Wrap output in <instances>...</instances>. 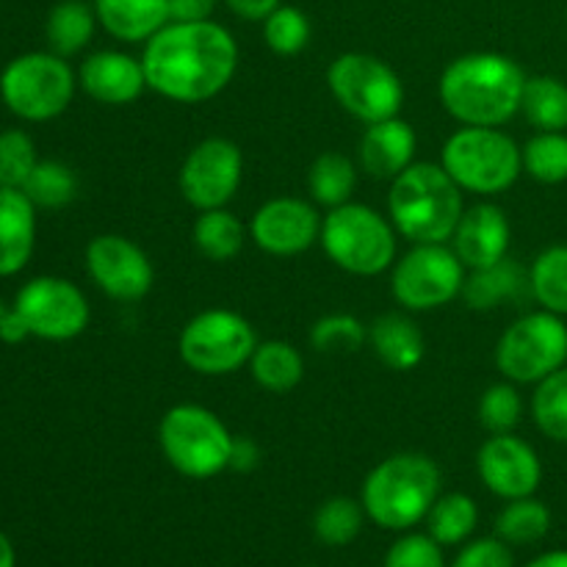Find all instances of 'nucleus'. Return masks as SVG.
Returning <instances> with one entry per match:
<instances>
[{
  "instance_id": "1",
  "label": "nucleus",
  "mask_w": 567,
  "mask_h": 567,
  "mask_svg": "<svg viewBox=\"0 0 567 567\" xmlns=\"http://www.w3.org/2000/svg\"><path fill=\"white\" fill-rule=\"evenodd\" d=\"M147 86L175 103H205L233 81L238 44L225 25L166 22L142 53Z\"/></svg>"
},
{
  "instance_id": "2",
  "label": "nucleus",
  "mask_w": 567,
  "mask_h": 567,
  "mask_svg": "<svg viewBox=\"0 0 567 567\" xmlns=\"http://www.w3.org/2000/svg\"><path fill=\"white\" fill-rule=\"evenodd\" d=\"M526 75L509 55L468 53L441 75V103L468 127H502L520 111Z\"/></svg>"
},
{
  "instance_id": "3",
  "label": "nucleus",
  "mask_w": 567,
  "mask_h": 567,
  "mask_svg": "<svg viewBox=\"0 0 567 567\" xmlns=\"http://www.w3.org/2000/svg\"><path fill=\"white\" fill-rule=\"evenodd\" d=\"M463 214V188L441 164L419 161L393 177L391 194H388V216L399 236L408 241H452Z\"/></svg>"
},
{
  "instance_id": "4",
  "label": "nucleus",
  "mask_w": 567,
  "mask_h": 567,
  "mask_svg": "<svg viewBox=\"0 0 567 567\" xmlns=\"http://www.w3.org/2000/svg\"><path fill=\"white\" fill-rule=\"evenodd\" d=\"M441 498V468L426 454L404 452L382 460L363 482V509L377 526L413 529Z\"/></svg>"
},
{
  "instance_id": "5",
  "label": "nucleus",
  "mask_w": 567,
  "mask_h": 567,
  "mask_svg": "<svg viewBox=\"0 0 567 567\" xmlns=\"http://www.w3.org/2000/svg\"><path fill=\"white\" fill-rule=\"evenodd\" d=\"M321 247L338 269L354 277H374L396 260V227L363 203L332 208L321 219Z\"/></svg>"
},
{
  "instance_id": "6",
  "label": "nucleus",
  "mask_w": 567,
  "mask_h": 567,
  "mask_svg": "<svg viewBox=\"0 0 567 567\" xmlns=\"http://www.w3.org/2000/svg\"><path fill=\"white\" fill-rule=\"evenodd\" d=\"M441 166L463 192L502 194L524 172V155L498 127H460L443 144Z\"/></svg>"
},
{
  "instance_id": "7",
  "label": "nucleus",
  "mask_w": 567,
  "mask_h": 567,
  "mask_svg": "<svg viewBox=\"0 0 567 567\" xmlns=\"http://www.w3.org/2000/svg\"><path fill=\"white\" fill-rule=\"evenodd\" d=\"M161 452L188 480H210L230 468L233 441L221 419L199 404H175L158 426Z\"/></svg>"
},
{
  "instance_id": "8",
  "label": "nucleus",
  "mask_w": 567,
  "mask_h": 567,
  "mask_svg": "<svg viewBox=\"0 0 567 567\" xmlns=\"http://www.w3.org/2000/svg\"><path fill=\"white\" fill-rule=\"evenodd\" d=\"M567 360V324L563 316L535 310L520 316L496 343V369L518 385H537Z\"/></svg>"
},
{
  "instance_id": "9",
  "label": "nucleus",
  "mask_w": 567,
  "mask_h": 567,
  "mask_svg": "<svg viewBox=\"0 0 567 567\" xmlns=\"http://www.w3.org/2000/svg\"><path fill=\"white\" fill-rule=\"evenodd\" d=\"M258 336L244 316L233 310H203L181 332V360L203 377H225L249 363Z\"/></svg>"
},
{
  "instance_id": "10",
  "label": "nucleus",
  "mask_w": 567,
  "mask_h": 567,
  "mask_svg": "<svg viewBox=\"0 0 567 567\" xmlns=\"http://www.w3.org/2000/svg\"><path fill=\"white\" fill-rule=\"evenodd\" d=\"M3 103L28 122H44L64 114L75 94V75L55 53H25L0 75Z\"/></svg>"
},
{
  "instance_id": "11",
  "label": "nucleus",
  "mask_w": 567,
  "mask_h": 567,
  "mask_svg": "<svg viewBox=\"0 0 567 567\" xmlns=\"http://www.w3.org/2000/svg\"><path fill=\"white\" fill-rule=\"evenodd\" d=\"M327 83L341 109L360 122L391 120L404 103V86L396 72L369 53H343L327 70Z\"/></svg>"
},
{
  "instance_id": "12",
  "label": "nucleus",
  "mask_w": 567,
  "mask_h": 567,
  "mask_svg": "<svg viewBox=\"0 0 567 567\" xmlns=\"http://www.w3.org/2000/svg\"><path fill=\"white\" fill-rule=\"evenodd\" d=\"M465 266L446 244H415L391 275V291L408 310H437L463 293Z\"/></svg>"
},
{
  "instance_id": "13",
  "label": "nucleus",
  "mask_w": 567,
  "mask_h": 567,
  "mask_svg": "<svg viewBox=\"0 0 567 567\" xmlns=\"http://www.w3.org/2000/svg\"><path fill=\"white\" fill-rule=\"evenodd\" d=\"M244 155L236 142L210 136L192 147L181 166V194L192 208L203 210L225 208L241 186Z\"/></svg>"
},
{
  "instance_id": "14",
  "label": "nucleus",
  "mask_w": 567,
  "mask_h": 567,
  "mask_svg": "<svg viewBox=\"0 0 567 567\" xmlns=\"http://www.w3.org/2000/svg\"><path fill=\"white\" fill-rule=\"evenodd\" d=\"M31 336L44 341H70L89 324V305L81 288L64 277H37L20 288L14 302Z\"/></svg>"
},
{
  "instance_id": "15",
  "label": "nucleus",
  "mask_w": 567,
  "mask_h": 567,
  "mask_svg": "<svg viewBox=\"0 0 567 567\" xmlns=\"http://www.w3.org/2000/svg\"><path fill=\"white\" fill-rule=\"evenodd\" d=\"M86 269L103 293L120 302H138L150 293L155 280L147 252L131 238L105 233L89 241Z\"/></svg>"
},
{
  "instance_id": "16",
  "label": "nucleus",
  "mask_w": 567,
  "mask_h": 567,
  "mask_svg": "<svg viewBox=\"0 0 567 567\" xmlns=\"http://www.w3.org/2000/svg\"><path fill=\"white\" fill-rule=\"evenodd\" d=\"M321 236V216L308 199L275 197L255 210L249 238L277 258H291L313 247Z\"/></svg>"
},
{
  "instance_id": "17",
  "label": "nucleus",
  "mask_w": 567,
  "mask_h": 567,
  "mask_svg": "<svg viewBox=\"0 0 567 567\" xmlns=\"http://www.w3.org/2000/svg\"><path fill=\"white\" fill-rule=\"evenodd\" d=\"M476 471L480 480L498 498H526L540 487L543 465L535 449L526 441L515 437L513 432L493 435L482 443L476 454Z\"/></svg>"
},
{
  "instance_id": "18",
  "label": "nucleus",
  "mask_w": 567,
  "mask_h": 567,
  "mask_svg": "<svg viewBox=\"0 0 567 567\" xmlns=\"http://www.w3.org/2000/svg\"><path fill=\"white\" fill-rule=\"evenodd\" d=\"M452 249L471 271L504 260L509 249L507 214L493 203H480L468 208L454 230Z\"/></svg>"
},
{
  "instance_id": "19",
  "label": "nucleus",
  "mask_w": 567,
  "mask_h": 567,
  "mask_svg": "<svg viewBox=\"0 0 567 567\" xmlns=\"http://www.w3.org/2000/svg\"><path fill=\"white\" fill-rule=\"evenodd\" d=\"M83 92L103 105H127L147 89L142 59L122 50H100L81 64L78 72Z\"/></svg>"
},
{
  "instance_id": "20",
  "label": "nucleus",
  "mask_w": 567,
  "mask_h": 567,
  "mask_svg": "<svg viewBox=\"0 0 567 567\" xmlns=\"http://www.w3.org/2000/svg\"><path fill=\"white\" fill-rule=\"evenodd\" d=\"M415 147H419V136L410 122L399 116L371 122L360 138V166L377 181H393L415 164Z\"/></svg>"
},
{
  "instance_id": "21",
  "label": "nucleus",
  "mask_w": 567,
  "mask_h": 567,
  "mask_svg": "<svg viewBox=\"0 0 567 567\" xmlns=\"http://www.w3.org/2000/svg\"><path fill=\"white\" fill-rule=\"evenodd\" d=\"M37 205L20 188L0 186V277L25 269L37 236Z\"/></svg>"
},
{
  "instance_id": "22",
  "label": "nucleus",
  "mask_w": 567,
  "mask_h": 567,
  "mask_svg": "<svg viewBox=\"0 0 567 567\" xmlns=\"http://www.w3.org/2000/svg\"><path fill=\"white\" fill-rule=\"evenodd\" d=\"M97 22L120 42H147L169 22L166 0H94Z\"/></svg>"
},
{
  "instance_id": "23",
  "label": "nucleus",
  "mask_w": 567,
  "mask_h": 567,
  "mask_svg": "<svg viewBox=\"0 0 567 567\" xmlns=\"http://www.w3.org/2000/svg\"><path fill=\"white\" fill-rule=\"evenodd\" d=\"M371 347L391 371H413L424 360V336L413 319L402 313H385L371 324Z\"/></svg>"
},
{
  "instance_id": "24",
  "label": "nucleus",
  "mask_w": 567,
  "mask_h": 567,
  "mask_svg": "<svg viewBox=\"0 0 567 567\" xmlns=\"http://www.w3.org/2000/svg\"><path fill=\"white\" fill-rule=\"evenodd\" d=\"M249 374L264 391L288 393L302 382L305 360L288 341H264L249 358Z\"/></svg>"
},
{
  "instance_id": "25",
  "label": "nucleus",
  "mask_w": 567,
  "mask_h": 567,
  "mask_svg": "<svg viewBox=\"0 0 567 567\" xmlns=\"http://www.w3.org/2000/svg\"><path fill=\"white\" fill-rule=\"evenodd\" d=\"M94 25H97L94 6H86L83 0H61L50 9L48 25H44L50 50L61 59L81 53L92 42Z\"/></svg>"
},
{
  "instance_id": "26",
  "label": "nucleus",
  "mask_w": 567,
  "mask_h": 567,
  "mask_svg": "<svg viewBox=\"0 0 567 567\" xmlns=\"http://www.w3.org/2000/svg\"><path fill=\"white\" fill-rule=\"evenodd\" d=\"M194 247L216 264H227L241 252L244 241H247V227L241 225L236 214L227 208L203 210L199 219L194 221Z\"/></svg>"
},
{
  "instance_id": "27",
  "label": "nucleus",
  "mask_w": 567,
  "mask_h": 567,
  "mask_svg": "<svg viewBox=\"0 0 567 567\" xmlns=\"http://www.w3.org/2000/svg\"><path fill=\"white\" fill-rule=\"evenodd\" d=\"M524 280V271L513 260H498V264L485 266V269H474L471 277H465L463 297L468 308L474 310H493L504 302V299L518 297Z\"/></svg>"
},
{
  "instance_id": "28",
  "label": "nucleus",
  "mask_w": 567,
  "mask_h": 567,
  "mask_svg": "<svg viewBox=\"0 0 567 567\" xmlns=\"http://www.w3.org/2000/svg\"><path fill=\"white\" fill-rule=\"evenodd\" d=\"M520 111L537 131H565L567 127V83L554 75L526 78Z\"/></svg>"
},
{
  "instance_id": "29",
  "label": "nucleus",
  "mask_w": 567,
  "mask_h": 567,
  "mask_svg": "<svg viewBox=\"0 0 567 567\" xmlns=\"http://www.w3.org/2000/svg\"><path fill=\"white\" fill-rule=\"evenodd\" d=\"M354 186H358V169H354L352 158L343 153H321L319 158L310 164L308 169V188L310 197L324 208H338L347 205L352 197Z\"/></svg>"
},
{
  "instance_id": "30",
  "label": "nucleus",
  "mask_w": 567,
  "mask_h": 567,
  "mask_svg": "<svg viewBox=\"0 0 567 567\" xmlns=\"http://www.w3.org/2000/svg\"><path fill=\"white\" fill-rule=\"evenodd\" d=\"M532 297L543 310L567 316V244L543 249L529 269Z\"/></svg>"
},
{
  "instance_id": "31",
  "label": "nucleus",
  "mask_w": 567,
  "mask_h": 567,
  "mask_svg": "<svg viewBox=\"0 0 567 567\" xmlns=\"http://www.w3.org/2000/svg\"><path fill=\"white\" fill-rule=\"evenodd\" d=\"M548 529H551V513L546 504L532 496L509 502L496 518L498 540L509 543V546H532V543L543 540Z\"/></svg>"
},
{
  "instance_id": "32",
  "label": "nucleus",
  "mask_w": 567,
  "mask_h": 567,
  "mask_svg": "<svg viewBox=\"0 0 567 567\" xmlns=\"http://www.w3.org/2000/svg\"><path fill=\"white\" fill-rule=\"evenodd\" d=\"M430 537L441 546H457V543L468 540L480 520V509H476L474 498L463 496V493H449L432 504L430 515Z\"/></svg>"
},
{
  "instance_id": "33",
  "label": "nucleus",
  "mask_w": 567,
  "mask_h": 567,
  "mask_svg": "<svg viewBox=\"0 0 567 567\" xmlns=\"http://www.w3.org/2000/svg\"><path fill=\"white\" fill-rule=\"evenodd\" d=\"M524 155V172L537 183L557 186L567 181V136L565 131H537L529 142L520 147Z\"/></svg>"
},
{
  "instance_id": "34",
  "label": "nucleus",
  "mask_w": 567,
  "mask_h": 567,
  "mask_svg": "<svg viewBox=\"0 0 567 567\" xmlns=\"http://www.w3.org/2000/svg\"><path fill=\"white\" fill-rule=\"evenodd\" d=\"M532 415H535L537 430L557 443H567V369L563 365L537 382V391L532 396Z\"/></svg>"
},
{
  "instance_id": "35",
  "label": "nucleus",
  "mask_w": 567,
  "mask_h": 567,
  "mask_svg": "<svg viewBox=\"0 0 567 567\" xmlns=\"http://www.w3.org/2000/svg\"><path fill=\"white\" fill-rule=\"evenodd\" d=\"M20 192L39 208H61L75 199L78 181L70 166L61 161H39Z\"/></svg>"
},
{
  "instance_id": "36",
  "label": "nucleus",
  "mask_w": 567,
  "mask_h": 567,
  "mask_svg": "<svg viewBox=\"0 0 567 567\" xmlns=\"http://www.w3.org/2000/svg\"><path fill=\"white\" fill-rule=\"evenodd\" d=\"M363 513L365 509L360 507L358 502H352V498H330V502L321 504L319 513H316L313 518L316 537H319L324 546H349V543L360 535V529H363Z\"/></svg>"
},
{
  "instance_id": "37",
  "label": "nucleus",
  "mask_w": 567,
  "mask_h": 567,
  "mask_svg": "<svg viewBox=\"0 0 567 567\" xmlns=\"http://www.w3.org/2000/svg\"><path fill=\"white\" fill-rule=\"evenodd\" d=\"M264 39L271 53L297 55L310 42V20L297 6H277L264 20Z\"/></svg>"
},
{
  "instance_id": "38",
  "label": "nucleus",
  "mask_w": 567,
  "mask_h": 567,
  "mask_svg": "<svg viewBox=\"0 0 567 567\" xmlns=\"http://www.w3.org/2000/svg\"><path fill=\"white\" fill-rule=\"evenodd\" d=\"M365 341H369V330L363 327V321L347 313L324 316V319L316 321L313 330H310V343H313L316 352H360Z\"/></svg>"
},
{
  "instance_id": "39",
  "label": "nucleus",
  "mask_w": 567,
  "mask_h": 567,
  "mask_svg": "<svg viewBox=\"0 0 567 567\" xmlns=\"http://www.w3.org/2000/svg\"><path fill=\"white\" fill-rule=\"evenodd\" d=\"M520 415H524V402L515 385L509 382H498L491 385L480 399V421L491 435H504L518 426Z\"/></svg>"
},
{
  "instance_id": "40",
  "label": "nucleus",
  "mask_w": 567,
  "mask_h": 567,
  "mask_svg": "<svg viewBox=\"0 0 567 567\" xmlns=\"http://www.w3.org/2000/svg\"><path fill=\"white\" fill-rule=\"evenodd\" d=\"M39 164L31 136L22 131L0 133V186L22 188Z\"/></svg>"
},
{
  "instance_id": "41",
  "label": "nucleus",
  "mask_w": 567,
  "mask_h": 567,
  "mask_svg": "<svg viewBox=\"0 0 567 567\" xmlns=\"http://www.w3.org/2000/svg\"><path fill=\"white\" fill-rule=\"evenodd\" d=\"M385 567H446L443 565L441 543L430 535H408L391 546Z\"/></svg>"
},
{
  "instance_id": "42",
  "label": "nucleus",
  "mask_w": 567,
  "mask_h": 567,
  "mask_svg": "<svg viewBox=\"0 0 567 567\" xmlns=\"http://www.w3.org/2000/svg\"><path fill=\"white\" fill-rule=\"evenodd\" d=\"M454 567H513V554L504 540H476L463 548Z\"/></svg>"
},
{
  "instance_id": "43",
  "label": "nucleus",
  "mask_w": 567,
  "mask_h": 567,
  "mask_svg": "<svg viewBox=\"0 0 567 567\" xmlns=\"http://www.w3.org/2000/svg\"><path fill=\"white\" fill-rule=\"evenodd\" d=\"M169 22H205L214 17L219 0H166Z\"/></svg>"
},
{
  "instance_id": "44",
  "label": "nucleus",
  "mask_w": 567,
  "mask_h": 567,
  "mask_svg": "<svg viewBox=\"0 0 567 567\" xmlns=\"http://www.w3.org/2000/svg\"><path fill=\"white\" fill-rule=\"evenodd\" d=\"M282 0H225L227 9L247 22H264Z\"/></svg>"
},
{
  "instance_id": "45",
  "label": "nucleus",
  "mask_w": 567,
  "mask_h": 567,
  "mask_svg": "<svg viewBox=\"0 0 567 567\" xmlns=\"http://www.w3.org/2000/svg\"><path fill=\"white\" fill-rule=\"evenodd\" d=\"M258 446H255L249 437H236L233 441V454H230V468L236 471H252L258 465Z\"/></svg>"
},
{
  "instance_id": "46",
  "label": "nucleus",
  "mask_w": 567,
  "mask_h": 567,
  "mask_svg": "<svg viewBox=\"0 0 567 567\" xmlns=\"http://www.w3.org/2000/svg\"><path fill=\"white\" fill-rule=\"evenodd\" d=\"M28 336H31V330H28L25 319H22L17 310H6V316L0 319V338H3L6 343H20L25 341Z\"/></svg>"
},
{
  "instance_id": "47",
  "label": "nucleus",
  "mask_w": 567,
  "mask_h": 567,
  "mask_svg": "<svg viewBox=\"0 0 567 567\" xmlns=\"http://www.w3.org/2000/svg\"><path fill=\"white\" fill-rule=\"evenodd\" d=\"M526 567H567V551H551L537 557L535 563H529Z\"/></svg>"
},
{
  "instance_id": "48",
  "label": "nucleus",
  "mask_w": 567,
  "mask_h": 567,
  "mask_svg": "<svg viewBox=\"0 0 567 567\" xmlns=\"http://www.w3.org/2000/svg\"><path fill=\"white\" fill-rule=\"evenodd\" d=\"M14 546H11L9 537L0 532V567H14Z\"/></svg>"
},
{
  "instance_id": "49",
  "label": "nucleus",
  "mask_w": 567,
  "mask_h": 567,
  "mask_svg": "<svg viewBox=\"0 0 567 567\" xmlns=\"http://www.w3.org/2000/svg\"><path fill=\"white\" fill-rule=\"evenodd\" d=\"M6 316V308H3V302H0V319H3Z\"/></svg>"
},
{
  "instance_id": "50",
  "label": "nucleus",
  "mask_w": 567,
  "mask_h": 567,
  "mask_svg": "<svg viewBox=\"0 0 567 567\" xmlns=\"http://www.w3.org/2000/svg\"><path fill=\"white\" fill-rule=\"evenodd\" d=\"M565 14H567V11H565Z\"/></svg>"
}]
</instances>
